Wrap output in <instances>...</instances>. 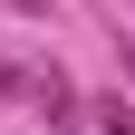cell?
Returning a JSON list of instances; mask_svg holds the SVG:
<instances>
[{
	"instance_id": "obj_4",
	"label": "cell",
	"mask_w": 135,
	"mask_h": 135,
	"mask_svg": "<svg viewBox=\"0 0 135 135\" xmlns=\"http://www.w3.org/2000/svg\"><path fill=\"white\" fill-rule=\"evenodd\" d=\"M116 58H126V77H135V39H116Z\"/></svg>"
},
{
	"instance_id": "obj_2",
	"label": "cell",
	"mask_w": 135,
	"mask_h": 135,
	"mask_svg": "<svg viewBox=\"0 0 135 135\" xmlns=\"http://www.w3.org/2000/svg\"><path fill=\"white\" fill-rule=\"evenodd\" d=\"M87 116H97V135H135V106H126V97H97Z\"/></svg>"
},
{
	"instance_id": "obj_3",
	"label": "cell",
	"mask_w": 135,
	"mask_h": 135,
	"mask_svg": "<svg viewBox=\"0 0 135 135\" xmlns=\"http://www.w3.org/2000/svg\"><path fill=\"white\" fill-rule=\"evenodd\" d=\"M0 10H20V20H48V0H0Z\"/></svg>"
},
{
	"instance_id": "obj_1",
	"label": "cell",
	"mask_w": 135,
	"mask_h": 135,
	"mask_svg": "<svg viewBox=\"0 0 135 135\" xmlns=\"http://www.w3.org/2000/svg\"><path fill=\"white\" fill-rule=\"evenodd\" d=\"M29 97H39V116H48V135H77V126H87V97L68 87L58 68H39V87H29Z\"/></svg>"
}]
</instances>
